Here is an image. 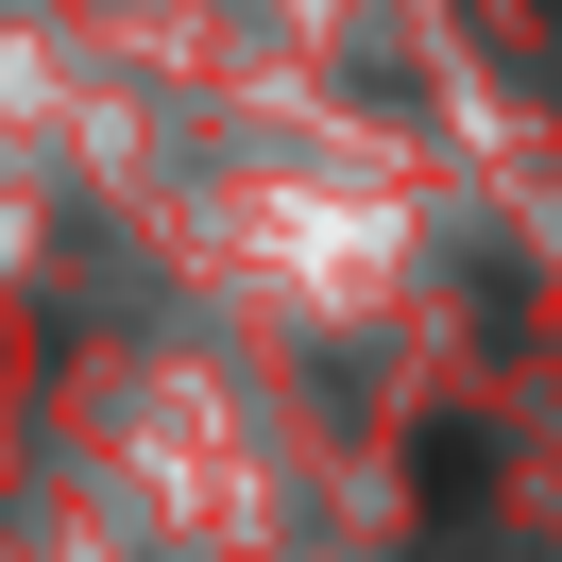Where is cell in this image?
Masks as SVG:
<instances>
[{
  "label": "cell",
  "mask_w": 562,
  "mask_h": 562,
  "mask_svg": "<svg viewBox=\"0 0 562 562\" xmlns=\"http://www.w3.org/2000/svg\"><path fill=\"white\" fill-rule=\"evenodd\" d=\"M409 494H426V546H460V512L494 494V426H426V460H409Z\"/></svg>",
  "instance_id": "6da1fadb"
}]
</instances>
